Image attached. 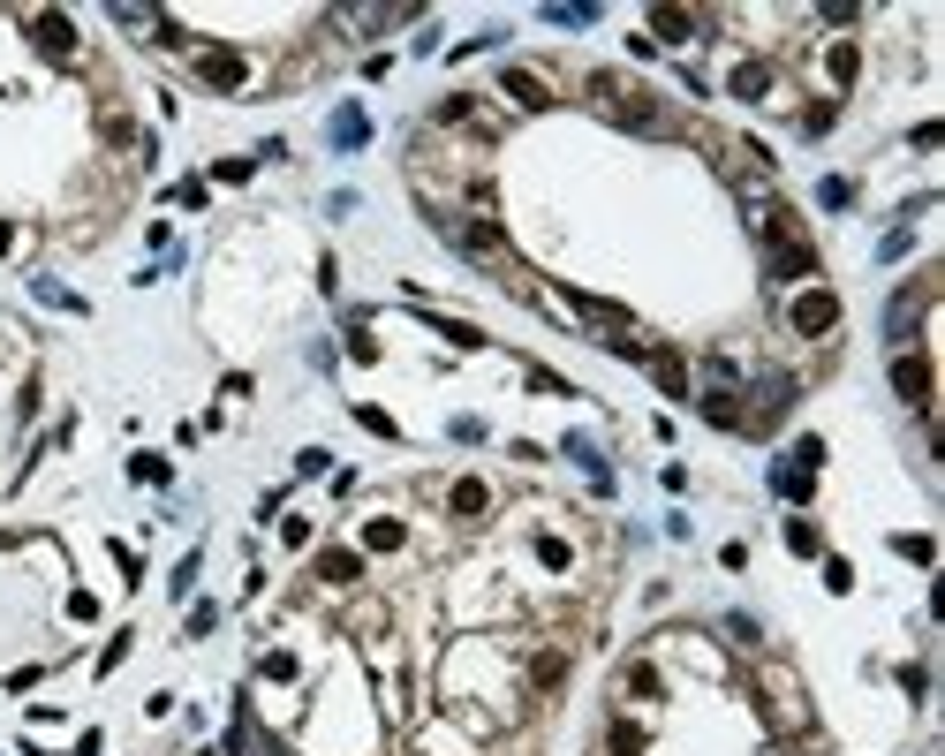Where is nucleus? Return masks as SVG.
I'll list each match as a JSON object with an SVG mask.
<instances>
[{"instance_id": "obj_6", "label": "nucleus", "mask_w": 945, "mask_h": 756, "mask_svg": "<svg viewBox=\"0 0 945 756\" xmlns=\"http://www.w3.org/2000/svg\"><path fill=\"white\" fill-rule=\"evenodd\" d=\"M893 394L908 401V409H930V356L923 348H900L893 356Z\"/></svg>"}, {"instance_id": "obj_24", "label": "nucleus", "mask_w": 945, "mask_h": 756, "mask_svg": "<svg viewBox=\"0 0 945 756\" xmlns=\"http://www.w3.org/2000/svg\"><path fill=\"white\" fill-rule=\"evenodd\" d=\"M893 545H900V552H908V560H915V567H930V560H938V545H930V537H893Z\"/></svg>"}, {"instance_id": "obj_16", "label": "nucleus", "mask_w": 945, "mask_h": 756, "mask_svg": "<svg viewBox=\"0 0 945 756\" xmlns=\"http://www.w3.org/2000/svg\"><path fill=\"white\" fill-rule=\"evenodd\" d=\"M484 507H492L484 477H462V484H454V515H484Z\"/></svg>"}, {"instance_id": "obj_12", "label": "nucleus", "mask_w": 945, "mask_h": 756, "mask_svg": "<svg viewBox=\"0 0 945 756\" xmlns=\"http://www.w3.org/2000/svg\"><path fill=\"white\" fill-rule=\"evenodd\" d=\"M651 371H658V394H673V401H688V363L673 356V348H651Z\"/></svg>"}, {"instance_id": "obj_11", "label": "nucleus", "mask_w": 945, "mask_h": 756, "mask_svg": "<svg viewBox=\"0 0 945 756\" xmlns=\"http://www.w3.org/2000/svg\"><path fill=\"white\" fill-rule=\"evenodd\" d=\"M333 144H341V152H363V137H371V121H363V106H333Z\"/></svg>"}, {"instance_id": "obj_2", "label": "nucleus", "mask_w": 945, "mask_h": 756, "mask_svg": "<svg viewBox=\"0 0 945 756\" xmlns=\"http://www.w3.org/2000/svg\"><path fill=\"white\" fill-rule=\"evenodd\" d=\"M817 469H825V439H802L787 462H772V492H779V499H809Z\"/></svg>"}, {"instance_id": "obj_29", "label": "nucleus", "mask_w": 945, "mask_h": 756, "mask_svg": "<svg viewBox=\"0 0 945 756\" xmlns=\"http://www.w3.org/2000/svg\"><path fill=\"white\" fill-rule=\"evenodd\" d=\"M8 242H16V227H8V220H0V250H8Z\"/></svg>"}, {"instance_id": "obj_26", "label": "nucleus", "mask_w": 945, "mask_h": 756, "mask_svg": "<svg viewBox=\"0 0 945 756\" xmlns=\"http://www.w3.org/2000/svg\"><path fill=\"white\" fill-rule=\"evenodd\" d=\"M832 121H840V106H809V114H802V129H809V137H825Z\"/></svg>"}, {"instance_id": "obj_3", "label": "nucleus", "mask_w": 945, "mask_h": 756, "mask_svg": "<svg viewBox=\"0 0 945 756\" xmlns=\"http://www.w3.org/2000/svg\"><path fill=\"white\" fill-rule=\"evenodd\" d=\"M930 295H938V280H908V288L893 295V310H885V341L893 348H915V318H923Z\"/></svg>"}, {"instance_id": "obj_5", "label": "nucleus", "mask_w": 945, "mask_h": 756, "mask_svg": "<svg viewBox=\"0 0 945 756\" xmlns=\"http://www.w3.org/2000/svg\"><path fill=\"white\" fill-rule=\"evenodd\" d=\"M749 394H756V401H749V409H741V431H772L779 416L794 409V378H756Z\"/></svg>"}, {"instance_id": "obj_4", "label": "nucleus", "mask_w": 945, "mask_h": 756, "mask_svg": "<svg viewBox=\"0 0 945 756\" xmlns=\"http://www.w3.org/2000/svg\"><path fill=\"white\" fill-rule=\"evenodd\" d=\"M787 326L809 333V341H825V333L840 326V295H832V288H802V295H794V310H787Z\"/></svg>"}, {"instance_id": "obj_15", "label": "nucleus", "mask_w": 945, "mask_h": 756, "mask_svg": "<svg viewBox=\"0 0 945 756\" xmlns=\"http://www.w3.org/2000/svg\"><path fill=\"white\" fill-rule=\"evenodd\" d=\"M787 552H802V560H817V552H825V537H817V522H809V515L787 522Z\"/></svg>"}, {"instance_id": "obj_10", "label": "nucleus", "mask_w": 945, "mask_h": 756, "mask_svg": "<svg viewBox=\"0 0 945 756\" xmlns=\"http://www.w3.org/2000/svg\"><path fill=\"white\" fill-rule=\"evenodd\" d=\"M651 31L666 38V46H688V38H704V16H696V8H651Z\"/></svg>"}, {"instance_id": "obj_17", "label": "nucleus", "mask_w": 945, "mask_h": 756, "mask_svg": "<svg viewBox=\"0 0 945 756\" xmlns=\"http://www.w3.org/2000/svg\"><path fill=\"white\" fill-rule=\"evenodd\" d=\"M31 295H38V303H53V310H84V295H69L61 280H46V273H31Z\"/></svg>"}, {"instance_id": "obj_1", "label": "nucleus", "mask_w": 945, "mask_h": 756, "mask_svg": "<svg viewBox=\"0 0 945 756\" xmlns=\"http://www.w3.org/2000/svg\"><path fill=\"white\" fill-rule=\"evenodd\" d=\"M590 106H598L605 121H620V129H651V137H666L673 114L651 99V91H628L620 76H590Z\"/></svg>"}, {"instance_id": "obj_13", "label": "nucleus", "mask_w": 945, "mask_h": 756, "mask_svg": "<svg viewBox=\"0 0 945 756\" xmlns=\"http://www.w3.org/2000/svg\"><path fill=\"white\" fill-rule=\"evenodd\" d=\"M318 575H326V583H356V575H363V552L326 545V552H318Z\"/></svg>"}, {"instance_id": "obj_18", "label": "nucleus", "mask_w": 945, "mask_h": 756, "mask_svg": "<svg viewBox=\"0 0 945 756\" xmlns=\"http://www.w3.org/2000/svg\"><path fill=\"white\" fill-rule=\"evenodd\" d=\"M363 545H371V552H394V545H401V522H394V515H378L371 530H363Z\"/></svg>"}, {"instance_id": "obj_14", "label": "nucleus", "mask_w": 945, "mask_h": 756, "mask_svg": "<svg viewBox=\"0 0 945 756\" xmlns=\"http://www.w3.org/2000/svg\"><path fill=\"white\" fill-rule=\"evenodd\" d=\"M764 91H772V69H764V61H741L734 69V99H764Z\"/></svg>"}, {"instance_id": "obj_25", "label": "nucleus", "mask_w": 945, "mask_h": 756, "mask_svg": "<svg viewBox=\"0 0 945 756\" xmlns=\"http://www.w3.org/2000/svg\"><path fill=\"white\" fill-rule=\"evenodd\" d=\"M220 628V605H189V636H212Z\"/></svg>"}, {"instance_id": "obj_9", "label": "nucleus", "mask_w": 945, "mask_h": 756, "mask_svg": "<svg viewBox=\"0 0 945 756\" xmlns=\"http://www.w3.org/2000/svg\"><path fill=\"white\" fill-rule=\"evenodd\" d=\"M499 91L522 106V114H537V106H552V91H545V76L537 69H499Z\"/></svg>"}, {"instance_id": "obj_28", "label": "nucleus", "mask_w": 945, "mask_h": 756, "mask_svg": "<svg viewBox=\"0 0 945 756\" xmlns=\"http://www.w3.org/2000/svg\"><path fill=\"white\" fill-rule=\"evenodd\" d=\"M258 756H295V749H288V741H258Z\"/></svg>"}, {"instance_id": "obj_23", "label": "nucleus", "mask_w": 945, "mask_h": 756, "mask_svg": "<svg viewBox=\"0 0 945 756\" xmlns=\"http://www.w3.org/2000/svg\"><path fill=\"white\" fill-rule=\"evenodd\" d=\"M545 23H598V8H590V0H575V8H545Z\"/></svg>"}, {"instance_id": "obj_7", "label": "nucleus", "mask_w": 945, "mask_h": 756, "mask_svg": "<svg viewBox=\"0 0 945 756\" xmlns=\"http://www.w3.org/2000/svg\"><path fill=\"white\" fill-rule=\"evenodd\" d=\"M197 76H205L212 91H242V84H250V61H242L235 46H205V53H197Z\"/></svg>"}, {"instance_id": "obj_27", "label": "nucleus", "mask_w": 945, "mask_h": 756, "mask_svg": "<svg viewBox=\"0 0 945 756\" xmlns=\"http://www.w3.org/2000/svg\"><path fill=\"white\" fill-rule=\"evenodd\" d=\"M613 756H643V734H636V726H613Z\"/></svg>"}, {"instance_id": "obj_8", "label": "nucleus", "mask_w": 945, "mask_h": 756, "mask_svg": "<svg viewBox=\"0 0 945 756\" xmlns=\"http://www.w3.org/2000/svg\"><path fill=\"white\" fill-rule=\"evenodd\" d=\"M31 46L53 53V61H69V53H76V23L61 16V8H38V16H31Z\"/></svg>"}, {"instance_id": "obj_19", "label": "nucleus", "mask_w": 945, "mask_h": 756, "mask_svg": "<svg viewBox=\"0 0 945 756\" xmlns=\"http://www.w3.org/2000/svg\"><path fill=\"white\" fill-rule=\"evenodd\" d=\"M356 424L371 431V439H401V424H394V416H386V409H356Z\"/></svg>"}, {"instance_id": "obj_21", "label": "nucleus", "mask_w": 945, "mask_h": 756, "mask_svg": "<svg viewBox=\"0 0 945 756\" xmlns=\"http://www.w3.org/2000/svg\"><path fill=\"white\" fill-rule=\"evenodd\" d=\"M620 688H628V696H658V673L651 666H628V673H620Z\"/></svg>"}, {"instance_id": "obj_20", "label": "nucleus", "mask_w": 945, "mask_h": 756, "mask_svg": "<svg viewBox=\"0 0 945 756\" xmlns=\"http://www.w3.org/2000/svg\"><path fill=\"white\" fill-rule=\"evenodd\" d=\"M855 69H862V53L855 46H832V84H855Z\"/></svg>"}, {"instance_id": "obj_22", "label": "nucleus", "mask_w": 945, "mask_h": 756, "mask_svg": "<svg viewBox=\"0 0 945 756\" xmlns=\"http://www.w3.org/2000/svg\"><path fill=\"white\" fill-rule=\"evenodd\" d=\"M129 477H137V484H167V462H159V454H137V462H129Z\"/></svg>"}]
</instances>
